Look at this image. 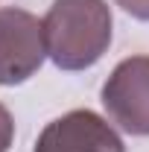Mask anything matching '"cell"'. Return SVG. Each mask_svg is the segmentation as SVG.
I'll return each instance as SVG.
<instances>
[{
    "label": "cell",
    "mask_w": 149,
    "mask_h": 152,
    "mask_svg": "<svg viewBox=\"0 0 149 152\" xmlns=\"http://www.w3.org/2000/svg\"><path fill=\"white\" fill-rule=\"evenodd\" d=\"M126 15H131V18L137 20H149V0H114Z\"/></svg>",
    "instance_id": "cell-6"
},
{
    "label": "cell",
    "mask_w": 149,
    "mask_h": 152,
    "mask_svg": "<svg viewBox=\"0 0 149 152\" xmlns=\"http://www.w3.org/2000/svg\"><path fill=\"white\" fill-rule=\"evenodd\" d=\"M47 58L44 20L18 6L0 9V85L12 88L41 70Z\"/></svg>",
    "instance_id": "cell-2"
},
{
    "label": "cell",
    "mask_w": 149,
    "mask_h": 152,
    "mask_svg": "<svg viewBox=\"0 0 149 152\" xmlns=\"http://www.w3.org/2000/svg\"><path fill=\"white\" fill-rule=\"evenodd\" d=\"M102 105L123 132L149 134V56L123 58L102 85Z\"/></svg>",
    "instance_id": "cell-3"
},
{
    "label": "cell",
    "mask_w": 149,
    "mask_h": 152,
    "mask_svg": "<svg viewBox=\"0 0 149 152\" xmlns=\"http://www.w3.org/2000/svg\"><path fill=\"white\" fill-rule=\"evenodd\" d=\"M12 140H15V120H12L9 108L0 102V152L12 149Z\"/></svg>",
    "instance_id": "cell-5"
},
{
    "label": "cell",
    "mask_w": 149,
    "mask_h": 152,
    "mask_svg": "<svg viewBox=\"0 0 149 152\" xmlns=\"http://www.w3.org/2000/svg\"><path fill=\"white\" fill-rule=\"evenodd\" d=\"M32 152H126L114 126L91 108H76L50 120Z\"/></svg>",
    "instance_id": "cell-4"
},
{
    "label": "cell",
    "mask_w": 149,
    "mask_h": 152,
    "mask_svg": "<svg viewBox=\"0 0 149 152\" xmlns=\"http://www.w3.org/2000/svg\"><path fill=\"white\" fill-rule=\"evenodd\" d=\"M114 18L105 0H56L44 15L47 56L58 70H88L111 47Z\"/></svg>",
    "instance_id": "cell-1"
}]
</instances>
